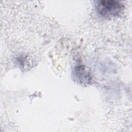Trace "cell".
<instances>
[{
	"instance_id": "6da1fadb",
	"label": "cell",
	"mask_w": 132,
	"mask_h": 132,
	"mask_svg": "<svg viewBox=\"0 0 132 132\" xmlns=\"http://www.w3.org/2000/svg\"><path fill=\"white\" fill-rule=\"evenodd\" d=\"M123 8V5L116 1H100L96 5V9L98 14L106 18L119 15Z\"/></svg>"
}]
</instances>
